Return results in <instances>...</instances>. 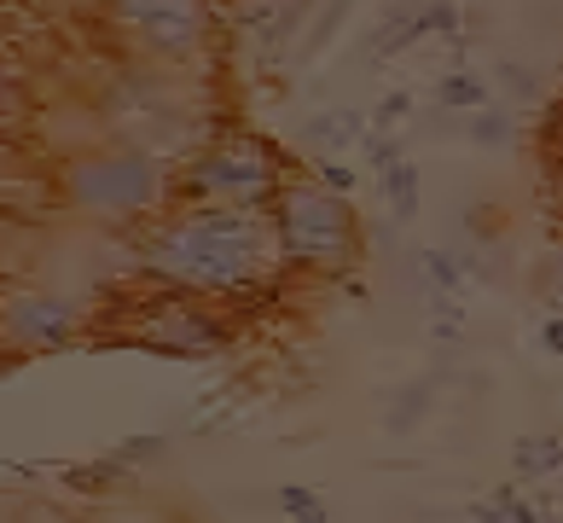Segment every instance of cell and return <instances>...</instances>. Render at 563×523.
Segmentation results:
<instances>
[{
	"instance_id": "obj_1",
	"label": "cell",
	"mask_w": 563,
	"mask_h": 523,
	"mask_svg": "<svg viewBox=\"0 0 563 523\" xmlns=\"http://www.w3.org/2000/svg\"><path fill=\"white\" fill-rule=\"evenodd\" d=\"M140 274L169 291H192L233 308L256 285L285 274L274 216L256 209H221V204H169L140 233Z\"/></svg>"
},
{
	"instance_id": "obj_2",
	"label": "cell",
	"mask_w": 563,
	"mask_h": 523,
	"mask_svg": "<svg viewBox=\"0 0 563 523\" xmlns=\"http://www.w3.org/2000/svg\"><path fill=\"white\" fill-rule=\"evenodd\" d=\"M175 175L140 145H93V152H70L58 163V198L70 216L99 221V227H152L163 209L175 204Z\"/></svg>"
},
{
	"instance_id": "obj_3",
	"label": "cell",
	"mask_w": 563,
	"mask_h": 523,
	"mask_svg": "<svg viewBox=\"0 0 563 523\" xmlns=\"http://www.w3.org/2000/svg\"><path fill=\"white\" fill-rule=\"evenodd\" d=\"M267 216H274V244L285 274L343 280L361 262V216H354L343 193L320 186L314 175H290V186Z\"/></svg>"
},
{
	"instance_id": "obj_4",
	"label": "cell",
	"mask_w": 563,
	"mask_h": 523,
	"mask_svg": "<svg viewBox=\"0 0 563 523\" xmlns=\"http://www.w3.org/2000/svg\"><path fill=\"white\" fill-rule=\"evenodd\" d=\"M285 186H290V163L274 140L250 134V129H227L180 163L175 204H221V209H256V216H267Z\"/></svg>"
},
{
	"instance_id": "obj_5",
	"label": "cell",
	"mask_w": 563,
	"mask_h": 523,
	"mask_svg": "<svg viewBox=\"0 0 563 523\" xmlns=\"http://www.w3.org/2000/svg\"><path fill=\"white\" fill-rule=\"evenodd\" d=\"M117 338L145 349V355H169V361H210V355H221L233 344V320H227V308L210 303V297L152 285L129 308V326H122Z\"/></svg>"
},
{
	"instance_id": "obj_6",
	"label": "cell",
	"mask_w": 563,
	"mask_h": 523,
	"mask_svg": "<svg viewBox=\"0 0 563 523\" xmlns=\"http://www.w3.org/2000/svg\"><path fill=\"white\" fill-rule=\"evenodd\" d=\"M111 24L152 65H186L210 41V0H111Z\"/></svg>"
},
{
	"instance_id": "obj_7",
	"label": "cell",
	"mask_w": 563,
	"mask_h": 523,
	"mask_svg": "<svg viewBox=\"0 0 563 523\" xmlns=\"http://www.w3.org/2000/svg\"><path fill=\"white\" fill-rule=\"evenodd\" d=\"M81 331V303L58 291H12L7 297V344L12 349H65Z\"/></svg>"
},
{
	"instance_id": "obj_8",
	"label": "cell",
	"mask_w": 563,
	"mask_h": 523,
	"mask_svg": "<svg viewBox=\"0 0 563 523\" xmlns=\"http://www.w3.org/2000/svg\"><path fill=\"white\" fill-rule=\"evenodd\" d=\"M372 140V117L366 111H320L302 122V145H314L320 157H343L349 145Z\"/></svg>"
},
{
	"instance_id": "obj_9",
	"label": "cell",
	"mask_w": 563,
	"mask_h": 523,
	"mask_svg": "<svg viewBox=\"0 0 563 523\" xmlns=\"http://www.w3.org/2000/svg\"><path fill=\"white\" fill-rule=\"evenodd\" d=\"M511 477H517V483H547V477H563V436H517V443H511Z\"/></svg>"
},
{
	"instance_id": "obj_10",
	"label": "cell",
	"mask_w": 563,
	"mask_h": 523,
	"mask_svg": "<svg viewBox=\"0 0 563 523\" xmlns=\"http://www.w3.org/2000/svg\"><path fill=\"white\" fill-rule=\"evenodd\" d=\"M465 274H471V268L459 262V257H448V250H435V244L412 250V280L424 285V297H459Z\"/></svg>"
},
{
	"instance_id": "obj_11",
	"label": "cell",
	"mask_w": 563,
	"mask_h": 523,
	"mask_svg": "<svg viewBox=\"0 0 563 523\" xmlns=\"http://www.w3.org/2000/svg\"><path fill=\"white\" fill-rule=\"evenodd\" d=\"M378 186H384V204H389V216H395V227H407L412 216H419V193H424V181H419V163H395V170H384L378 175Z\"/></svg>"
},
{
	"instance_id": "obj_12",
	"label": "cell",
	"mask_w": 563,
	"mask_h": 523,
	"mask_svg": "<svg viewBox=\"0 0 563 523\" xmlns=\"http://www.w3.org/2000/svg\"><path fill=\"white\" fill-rule=\"evenodd\" d=\"M129 471L117 454H106V459H88V466H58V483H65V494H111L117 489V477Z\"/></svg>"
},
{
	"instance_id": "obj_13",
	"label": "cell",
	"mask_w": 563,
	"mask_h": 523,
	"mask_svg": "<svg viewBox=\"0 0 563 523\" xmlns=\"http://www.w3.org/2000/svg\"><path fill=\"white\" fill-rule=\"evenodd\" d=\"M435 105H442V111H488V76L448 70L435 81Z\"/></svg>"
},
{
	"instance_id": "obj_14",
	"label": "cell",
	"mask_w": 563,
	"mask_h": 523,
	"mask_svg": "<svg viewBox=\"0 0 563 523\" xmlns=\"http://www.w3.org/2000/svg\"><path fill=\"white\" fill-rule=\"evenodd\" d=\"M465 140L483 145V152H506V145H517V122H511L506 111H471Z\"/></svg>"
},
{
	"instance_id": "obj_15",
	"label": "cell",
	"mask_w": 563,
	"mask_h": 523,
	"mask_svg": "<svg viewBox=\"0 0 563 523\" xmlns=\"http://www.w3.org/2000/svg\"><path fill=\"white\" fill-rule=\"evenodd\" d=\"M274 506L290 517V523H331V506L320 500V489H302V483H285L274 494Z\"/></svg>"
},
{
	"instance_id": "obj_16",
	"label": "cell",
	"mask_w": 563,
	"mask_h": 523,
	"mask_svg": "<svg viewBox=\"0 0 563 523\" xmlns=\"http://www.w3.org/2000/svg\"><path fill=\"white\" fill-rule=\"evenodd\" d=\"M163 448H169V443H163L157 431H134V436H122V443H117V459H122V466H152V459H163Z\"/></svg>"
},
{
	"instance_id": "obj_17",
	"label": "cell",
	"mask_w": 563,
	"mask_h": 523,
	"mask_svg": "<svg viewBox=\"0 0 563 523\" xmlns=\"http://www.w3.org/2000/svg\"><path fill=\"white\" fill-rule=\"evenodd\" d=\"M308 175H314L320 186H331V193H343V198H354V186H361V170H349L343 157H314Z\"/></svg>"
},
{
	"instance_id": "obj_18",
	"label": "cell",
	"mask_w": 563,
	"mask_h": 523,
	"mask_svg": "<svg viewBox=\"0 0 563 523\" xmlns=\"http://www.w3.org/2000/svg\"><path fill=\"white\" fill-rule=\"evenodd\" d=\"M407 111H412V94H407V88L384 94V99H378V111H372V134H389V129H395V122H401Z\"/></svg>"
},
{
	"instance_id": "obj_19",
	"label": "cell",
	"mask_w": 563,
	"mask_h": 523,
	"mask_svg": "<svg viewBox=\"0 0 563 523\" xmlns=\"http://www.w3.org/2000/svg\"><path fill=\"white\" fill-rule=\"evenodd\" d=\"M499 88H506L511 99H523V105H529V99H540V81H534L523 65H499Z\"/></svg>"
},
{
	"instance_id": "obj_20",
	"label": "cell",
	"mask_w": 563,
	"mask_h": 523,
	"mask_svg": "<svg viewBox=\"0 0 563 523\" xmlns=\"http://www.w3.org/2000/svg\"><path fill=\"white\" fill-rule=\"evenodd\" d=\"M424 395H430V384H412V390L401 395V413H389V431H407L412 418L424 413Z\"/></svg>"
},
{
	"instance_id": "obj_21",
	"label": "cell",
	"mask_w": 563,
	"mask_h": 523,
	"mask_svg": "<svg viewBox=\"0 0 563 523\" xmlns=\"http://www.w3.org/2000/svg\"><path fill=\"white\" fill-rule=\"evenodd\" d=\"M465 227H471L476 239H494V233H499V221H494L488 204H471V209H465Z\"/></svg>"
},
{
	"instance_id": "obj_22",
	"label": "cell",
	"mask_w": 563,
	"mask_h": 523,
	"mask_svg": "<svg viewBox=\"0 0 563 523\" xmlns=\"http://www.w3.org/2000/svg\"><path fill=\"white\" fill-rule=\"evenodd\" d=\"M540 349L563 355V314H547V320H540Z\"/></svg>"
}]
</instances>
